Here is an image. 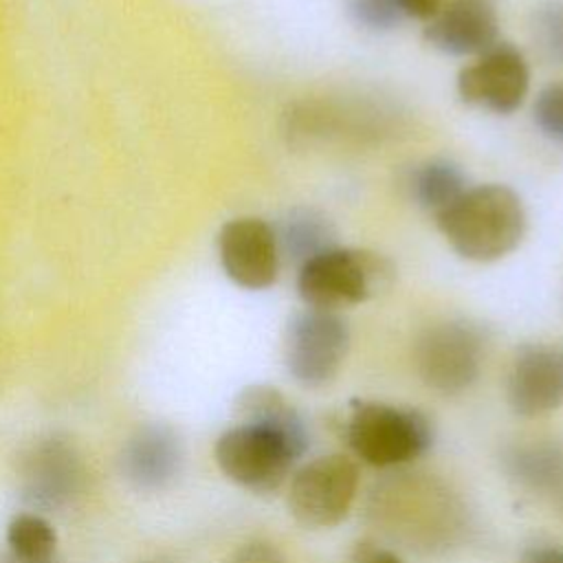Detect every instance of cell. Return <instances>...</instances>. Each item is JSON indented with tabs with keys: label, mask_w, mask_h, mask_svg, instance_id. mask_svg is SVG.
<instances>
[{
	"label": "cell",
	"mask_w": 563,
	"mask_h": 563,
	"mask_svg": "<svg viewBox=\"0 0 563 563\" xmlns=\"http://www.w3.org/2000/svg\"><path fill=\"white\" fill-rule=\"evenodd\" d=\"M484 334L466 319H446L424 328L413 343V367L420 380L442 394L468 389L482 369Z\"/></svg>",
	"instance_id": "obj_7"
},
{
	"label": "cell",
	"mask_w": 563,
	"mask_h": 563,
	"mask_svg": "<svg viewBox=\"0 0 563 563\" xmlns=\"http://www.w3.org/2000/svg\"><path fill=\"white\" fill-rule=\"evenodd\" d=\"M2 563H62V559L57 554H51V556H42V559H22V556H13L7 552L4 561Z\"/></svg>",
	"instance_id": "obj_27"
},
{
	"label": "cell",
	"mask_w": 563,
	"mask_h": 563,
	"mask_svg": "<svg viewBox=\"0 0 563 563\" xmlns=\"http://www.w3.org/2000/svg\"><path fill=\"white\" fill-rule=\"evenodd\" d=\"M145 563H165V561H145Z\"/></svg>",
	"instance_id": "obj_28"
},
{
	"label": "cell",
	"mask_w": 563,
	"mask_h": 563,
	"mask_svg": "<svg viewBox=\"0 0 563 563\" xmlns=\"http://www.w3.org/2000/svg\"><path fill=\"white\" fill-rule=\"evenodd\" d=\"M532 117L543 136L563 143V81L548 84L539 90L532 106Z\"/></svg>",
	"instance_id": "obj_22"
},
{
	"label": "cell",
	"mask_w": 563,
	"mask_h": 563,
	"mask_svg": "<svg viewBox=\"0 0 563 563\" xmlns=\"http://www.w3.org/2000/svg\"><path fill=\"white\" fill-rule=\"evenodd\" d=\"M501 466L523 490L539 495L563 512V444L526 440L504 449Z\"/></svg>",
	"instance_id": "obj_16"
},
{
	"label": "cell",
	"mask_w": 563,
	"mask_h": 563,
	"mask_svg": "<svg viewBox=\"0 0 563 563\" xmlns=\"http://www.w3.org/2000/svg\"><path fill=\"white\" fill-rule=\"evenodd\" d=\"M273 229L282 260L297 264V268L321 251L334 246L330 222L312 209H295Z\"/></svg>",
	"instance_id": "obj_18"
},
{
	"label": "cell",
	"mask_w": 563,
	"mask_h": 563,
	"mask_svg": "<svg viewBox=\"0 0 563 563\" xmlns=\"http://www.w3.org/2000/svg\"><path fill=\"white\" fill-rule=\"evenodd\" d=\"M398 7L402 9L405 18H418V20H429L444 0H396Z\"/></svg>",
	"instance_id": "obj_25"
},
{
	"label": "cell",
	"mask_w": 563,
	"mask_h": 563,
	"mask_svg": "<svg viewBox=\"0 0 563 563\" xmlns=\"http://www.w3.org/2000/svg\"><path fill=\"white\" fill-rule=\"evenodd\" d=\"M7 552L22 559L57 554V534L44 515L20 512L7 526Z\"/></svg>",
	"instance_id": "obj_19"
},
{
	"label": "cell",
	"mask_w": 563,
	"mask_h": 563,
	"mask_svg": "<svg viewBox=\"0 0 563 563\" xmlns=\"http://www.w3.org/2000/svg\"><path fill=\"white\" fill-rule=\"evenodd\" d=\"M433 218L449 246L471 262H495L515 251L528 222L517 191L499 183L468 187Z\"/></svg>",
	"instance_id": "obj_2"
},
{
	"label": "cell",
	"mask_w": 563,
	"mask_h": 563,
	"mask_svg": "<svg viewBox=\"0 0 563 563\" xmlns=\"http://www.w3.org/2000/svg\"><path fill=\"white\" fill-rule=\"evenodd\" d=\"M493 0H444L427 20L424 40L446 55H479L499 37Z\"/></svg>",
	"instance_id": "obj_14"
},
{
	"label": "cell",
	"mask_w": 563,
	"mask_h": 563,
	"mask_svg": "<svg viewBox=\"0 0 563 563\" xmlns=\"http://www.w3.org/2000/svg\"><path fill=\"white\" fill-rule=\"evenodd\" d=\"M358 490V466L343 453H328L295 471L288 486V510L306 528L336 526Z\"/></svg>",
	"instance_id": "obj_8"
},
{
	"label": "cell",
	"mask_w": 563,
	"mask_h": 563,
	"mask_svg": "<svg viewBox=\"0 0 563 563\" xmlns=\"http://www.w3.org/2000/svg\"><path fill=\"white\" fill-rule=\"evenodd\" d=\"M532 37L541 53L563 64V0H550L541 4L532 15Z\"/></svg>",
	"instance_id": "obj_20"
},
{
	"label": "cell",
	"mask_w": 563,
	"mask_h": 563,
	"mask_svg": "<svg viewBox=\"0 0 563 563\" xmlns=\"http://www.w3.org/2000/svg\"><path fill=\"white\" fill-rule=\"evenodd\" d=\"M460 506L455 497L424 477H398L387 488L376 490L372 515L380 530L407 548H449L457 530Z\"/></svg>",
	"instance_id": "obj_3"
},
{
	"label": "cell",
	"mask_w": 563,
	"mask_h": 563,
	"mask_svg": "<svg viewBox=\"0 0 563 563\" xmlns=\"http://www.w3.org/2000/svg\"><path fill=\"white\" fill-rule=\"evenodd\" d=\"M391 279L394 266L380 253L332 246L297 268V292L308 308L336 312L369 299Z\"/></svg>",
	"instance_id": "obj_4"
},
{
	"label": "cell",
	"mask_w": 563,
	"mask_h": 563,
	"mask_svg": "<svg viewBox=\"0 0 563 563\" xmlns=\"http://www.w3.org/2000/svg\"><path fill=\"white\" fill-rule=\"evenodd\" d=\"M183 466V446L178 435L165 424L139 427L121 451L123 477L143 490L165 488L176 479Z\"/></svg>",
	"instance_id": "obj_15"
},
{
	"label": "cell",
	"mask_w": 563,
	"mask_h": 563,
	"mask_svg": "<svg viewBox=\"0 0 563 563\" xmlns=\"http://www.w3.org/2000/svg\"><path fill=\"white\" fill-rule=\"evenodd\" d=\"M519 563H563V548L550 543L526 548Z\"/></svg>",
	"instance_id": "obj_24"
},
{
	"label": "cell",
	"mask_w": 563,
	"mask_h": 563,
	"mask_svg": "<svg viewBox=\"0 0 563 563\" xmlns=\"http://www.w3.org/2000/svg\"><path fill=\"white\" fill-rule=\"evenodd\" d=\"M86 466L73 440L48 433L33 440L18 460V493L33 512H57L77 501Z\"/></svg>",
	"instance_id": "obj_6"
},
{
	"label": "cell",
	"mask_w": 563,
	"mask_h": 563,
	"mask_svg": "<svg viewBox=\"0 0 563 563\" xmlns=\"http://www.w3.org/2000/svg\"><path fill=\"white\" fill-rule=\"evenodd\" d=\"M356 563H402V561L389 550L374 548V550H367L365 554H361V559Z\"/></svg>",
	"instance_id": "obj_26"
},
{
	"label": "cell",
	"mask_w": 563,
	"mask_h": 563,
	"mask_svg": "<svg viewBox=\"0 0 563 563\" xmlns=\"http://www.w3.org/2000/svg\"><path fill=\"white\" fill-rule=\"evenodd\" d=\"M508 405L517 416L534 418L563 405V345L528 343L510 365Z\"/></svg>",
	"instance_id": "obj_12"
},
{
	"label": "cell",
	"mask_w": 563,
	"mask_h": 563,
	"mask_svg": "<svg viewBox=\"0 0 563 563\" xmlns=\"http://www.w3.org/2000/svg\"><path fill=\"white\" fill-rule=\"evenodd\" d=\"M345 440L361 462L389 468L422 455L431 446L433 431L418 409L356 398L350 402Z\"/></svg>",
	"instance_id": "obj_5"
},
{
	"label": "cell",
	"mask_w": 563,
	"mask_h": 563,
	"mask_svg": "<svg viewBox=\"0 0 563 563\" xmlns=\"http://www.w3.org/2000/svg\"><path fill=\"white\" fill-rule=\"evenodd\" d=\"M350 347V328L339 312L306 308L286 330L284 358L290 376L303 387L328 385Z\"/></svg>",
	"instance_id": "obj_9"
},
{
	"label": "cell",
	"mask_w": 563,
	"mask_h": 563,
	"mask_svg": "<svg viewBox=\"0 0 563 563\" xmlns=\"http://www.w3.org/2000/svg\"><path fill=\"white\" fill-rule=\"evenodd\" d=\"M385 114L356 103L299 101L284 114V134L297 145L328 143L341 139H365L380 132Z\"/></svg>",
	"instance_id": "obj_13"
},
{
	"label": "cell",
	"mask_w": 563,
	"mask_h": 563,
	"mask_svg": "<svg viewBox=\"0 0 563 563\" xmlns=\"http://www.w3.org/2000/svg\"><path fill=\"white\" fill-rule=\"evenodd\" d=\"M407 189L420 209L438 216L451 202H455L468 189V185L460 165L446 158H431L411 169Z\"/></svg>",
	"instance_id": "obj_17"
},
{
	"label": "cell",
	"mask_w": 563,
	"mask_h": 563,
	"mask_svg": "<svg viewBox=\"0 0 563 563\" xmlns=\"http://www.w3.org/2000/svg\"><path fill=\"white\" fill-rule=\"evenodd\" d=\"M347 13L365 31H391L405 20L396 0H347Z\"/></svg>",
	"instance_id": "obj_21"
},
{
	"label": "cell",
	"mask_w": 563,
	"mask_h": 563,
	"mask_svg": "<svg viewBox=\"0 0 563 563\" xmlns=\"http://www.w3.org/2000/svg\"><path fill=\"white\" fill-rule=\"evenodd\" d=\"M235 416L238 422L216 440L218 468L251 493H275L308 449L303 418L271 385L244 387Z\"/></svg>",
	"instance_id": "obj_1"
},
{
	"label": "cell",
	"mask_w": 563,
	"mask_h": 563,
	"mask_svg": "<svg viewBox=\"0 0 563 563\" xmlns=\"http://www.w3.org/2000/svg\"><path fill=\"white\" fill-rule=\"evenodd\" d=\"M528 88L530 68L523 53L501 40L475 55V62L466 64L457 75L462 101L495 114L515 112L523 103Z\"/></svg>",
	"instance_id": "obj_10"
},
{
	"label": "cell",
	"mask_w": 563,
	"mask_h": 563,
	"mask_svg": "<svg viewBox=\"0 0 563 563\" xmlns=\"http://www.w3.org/2000/svg\"><path fill=\"white\" fill-rule=\"evenodd\" d=\"M224 273L242 288L262 290L275 284L282 255L275 229L262 218H233L218 233Z\"/></svg>",
	"instance_id": "obj_11"
},
{
	"label": "cell",
	"mask_w": 563,
	"mask_h": 563,
	"mask_svg": "<svg viewBox=\"0 0 563 563\" xmlns=\"http://www.w3.org/2000/svg\"><path fill=\"white\" fill-rule=\"evenodd\" d=\"M224 563H286V559L273 543L249 541L235 548Z\"/></svg>",
	"instance_id": "obj_23"
}]
</instances>
